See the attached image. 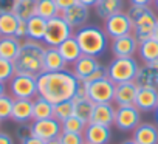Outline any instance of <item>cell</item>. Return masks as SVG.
<instances>
[{
	"mask_svg": "<svg viewBox=\"0 0 158 144\" xmlns=\"http://www.w3.org/2000/svg\"><path fill=\"white\" fill-rule=\"evenodd\" d=\"M121 144H136V142L133 141V138H130V139H126V141H123Z\"/></svg>",
	"mask_w": 158,
	"mask_h": 144,
	"instance_id": "obj_49",
	"label": "cell"
},
{
	"mask_svg": "<svg viewBox=\"0 0 158 144\" xmlns=\"http://www.w3.org/2000/svg\"><path fill=\"white\" fill-rule=\"evenodd\" d=\"M135 82H136L139 87L158 88V62L141 65V67L138 68Z\"/></svg>",
	"mask_w": 158,
	"mask_h": 144,
	"instance_id": "obj_17",
	"label": "cell"
},
{
	"mask_svg": "<svg viewBox=\"0 0 158 144\" xmlns=\"http://www.w3.org/2000/svg\"><path fill=\"white\" fill-rule=\"evenodd\" d=\"M37 95L50 101L51 104H59L68 101L74 96L79 82L70 70L60 71H44L37 78Z\"/></svg>",
	"mask_w": 158,
	"mask_h": 144,
	"instance_id": "obj_1",
	"label": "cell"
},
{
	"mask_svg": "<svg viewBox=\"0 0 158 144\" xmlns=\"http://www.w3.org/2000/svg\"><path fill=\"white\" fill-rule=\"evenodd\" d=\"M73 36V28L65 22V19L59 14L50 20H47V30L44 36V43L47 47H59L64 40Z\"/></svg>",
	"mask_w": 158,
	"mask_h": 144,
	"instance_id": "obj_6",
	"label": "cell"
},
{
	"mask_svg": "<svg viewBox=\"0 0 158 144\" xmlns=\"http://www.w3.org/2000/svg\"><path fill=\"white\" fill-rule=\"evenodd\" d=\"M132 6H150L153 0H129Z\"/></svg>",
	"mask_w": 158,
	"mask_h": 144,
	"instance_id": "obj_44",
	"label": "cell"
},
{
	"mask_svg": "<svg viewBox=\"0 0 158 144\" xmlns=\"http://www.w3.org/2000/svg\"><path fill=\"white\" fill-rule=\"evenodd\" d=\"M135 107L141 113L155 112V109L158 107V88L139 87L135 99Z\"/></svg>",
	"mask_w": 158,
	"mask_h": 144,
	"instance_id": "obj_16",
	"label": "cell"
},
{
	"mask_svg": "<svg viewBox=\"0 0 158 144\" xmlns=\"http://www.w3.org/2000/svg\"><path fill=\"white\" fill-rule=\"evenodd\" d=\"M132 138L136 144H158V125L152 122H141L133 130Z\"/></svg>",
	"mask_w": 158,
	"mask_h": 144,
	"instance_id": "obj_20",
	"label": "cell"
},
{
	"mask_svg": "<svg viewBox=\"0 0 158 144\" xmlns=\"http://www.w3.org/2000/svg\"><path fill=\"white\" fill-rule=\"evenodd\" d=\"M138 68L139 65L135 57H113L112 62L107 65L109 79L115 84L135 81Z\"/></svg>",
	"mask_w": 158,
	"mask_h": 144,
	"instance_id": "obj_5",
	"label": "cell"
},
{
	"mask_svg": "<svg viewBox=\"0 0 158 144\" xmlns=\"http://www.w3.org/2000/svg\"><path fill=\"white\" fill-rule=\"evenodd\" d=\"M0 144H14V138L10 133L0 130Z\"/></svg>",
	"mask_w": 158,
	"mask_h": 144,
	"instance_id": "obj_43",
	"label": "cell"
},
{
	"mask_svg": "<svg viewBox=\"0 0 158 144\" xmlns=\"http://www.w3.org/2000/svg\"><path fill=\"white\" fill-rule=\"evenodd\" d=\"M152 39H155V40L158 42V22H156V25H155V28H153V33H152Z\"/></svg>",
	"mask_w": 158,
	"mask_h": 144,
	"instance_id": "obj_46",
	"label": "cell"
},
{
	"mask_svg": "<svg viewBox=\"0 0 158 144\" xmlns=\"http://www.w3.org/2000/svg\"><path fill=\"white\" fill-rule=\"evenodd\" d=\"M84 85H85L89 99L93 101L95 104L113 102L116 84L113 81H110L109 78H102V79H98V81H93V82H87Z\"/></svg>",
	"mask_w": 158,
	"mask_h": 144,
	"instance_id": "obj_8",
	"label": "cell"
},
{
	"mask_svg": "<svg viewBox=\"0 0 158 144\" xmlns=\"http://www.w3.org/2000/svg\"><path fill=\"white\" fill-rule=\"evenodd\" d=\"M101 64L98 62V59L96 57H93V56H87V54H82L81 57H79L74 64H73V75L77 78V81L79 82H85L95 71L98 70V67H99Z\"/></svg>",
	"mask_w": 158,
	"mask_h": 144,
	"instance_id": "obj_13",
	"label": "cell"
},
{
	"mask_svg": "<svg viewBox=\"0 0 158 144\" xmlns=\"http://www.w3.org/2000/svg\"><path fill=\"white\" fill-rule=\"evenodd\" d=\"M17 0H0V14L2 13H13Z\"/></svg>",
	"mask_w": 158,
	"mask_h": 144,
	"instance_id": "obj_39",
	"label": "cell"
},
{
	"mask_svg": "<svg viewBox=\"0 0 158 144\" xmlns=\"http://www.w3.org/2000/svg\"><path fill=\"white\" fill-rule=\"evenodd\" d=\"M60 11L54 0H36V16L50 20L56 16H59Z\"/></svg>",
	"mask_w": 158,
	"mask_h": 144,
	"instance_id": "obj_30",
	"label": "cell"
},
{
	"mask_svg": "<svg viewBox=\"0 0 158 144\" xmlns=\"http://www.w3.org/2000/svg\"><path fill=\"white\" fill-rule=\"evenodd\" d=\"M112 138L110 127L89 122L84 130V139L87 144H107Z\"/></svg>",
	"mask_w": 158,
	"mask_h": 144,
	"instance_id": "obj_19",
	"label": "cell"
},
{
	"mask_svg": "<svg viewBox=\"0 0 158 144\" xmlns=\"http://www.w3.org/2000/svg\"><path fill=\"white\" fill-rule=\"evenodd\" d=\"M17 23L19 19L14 13H2L0 14V36H14Z\"/></svg>",
	"mask_w": 158,
	"mask_h": 144,
	"instance_id": "obj_32",
	"label": "cell"
},
{
	"mask_svg": "<svg viewBox=\"0 0 158 144\" xmlns=\"http://www.w3.org/2000/svg\"><path fill=\"white\" fill-rule=\"evenodd\" d=\"M45 30H47L45 19H42L39 16H33L31 19L27 20V39L36 40V42H44Z\"/></svg>",
	"mask_w": 158,
	"mask_h": 144,
	"instance_id": "obj_26",
	"label": "cell"
},
{
	"mask_svg": "<svg viewBox=\"0 0 158 144\" xmlns=\"http://www.w3.org/2000/svg\"><path fill=\"white\" fill-rule=\"evenodd\" d=\"M16 133H17L19 141L23 139V138H27V136H30L31 135V122H28V124H19Z\"/></svg>",
	"mask_w": 158,
	"mask_h": 144,
	"instance_id": "obj_38",
	"label": "cell"
},
{
	"mask_svg": "<svg viewBox=\"0 0 158 144\" xmlns=\"http://www.w3.org/2000/svg\"><path fill=\"white\" fill-rule=\"evenodd\" d=\"M62 132L60 122L54 118H47V119H39V121H31V135L40 138L42 141L54 139L59 138Z\"/></svg>",
	"mask_w": 158,
	"mask_h": 144,
	"instance_id": "obj_11",
	"label": "cell"
},
{
	"mask_svg": "<svg viewBox=\"0 0 158 144\" xmlns=\"http://www.w3.org/2000/svg\"><path fill=\"white\" fill-rule=\"evenodd\" d=\"M85 144H87V142H85Z\"/></svg>",
	"mask_w": 158,
	"mask_h": 144,
	"instance_id": "obj_53",
	"label": "cell"
},
{
	"mask_svg": "<svg viewBox=\"0 0 158 144\" xmlns=\"http://www.w3.org/2000/svg\"><path fill=\"white\" fill-rule=\"evenodd\" d=\"M57 50H59L60 56L64 57V60L67 62V65H68V64H71V65H73L79 57L82 56L81 47H79L77 40L74 39V34H73L71 37H68L67 40H64V42L57 47Z\"/></svg>",
	"mask_w": 158,
	"mask_h": 144,
	"instance_id": "obj_24",
	"label": "cell"
},
{
	"mask_svg": "<svg viewBox=\"0 0 158 144\" xmlns=\"http://www.w3.org/2000/svg\"><path fill=\"white\" fill-rule=\"evenodd\" d=\"M11 119L17 124H28L33 121V99H14Z\"/></svg>",
	"mask_w": 158,
	"mask_h": 144,
	"instance_id": "obj_21",
	"label": "cell"
},
{
	"mask_svg": "<svg viewBox=\"0 0 158 144\" xmlns=\"http://www.w3.org/2000/svg\"><path fill=\"white\" fill-rule=\"evenodd\" d=\"M153 5H155V8H156V11H158V0H153Z\"/></svg>",
	"mask_w": 158,
	"mask_h": 144,
	"instance_id": "obj_51",
	"label": "cell"
},
{
	"mask_svg": "<svg viewBox=\"0 0 158 144\" xmlns=\"http://www.w3.org/2000/svg\"><path fill=\"white\" fill-rule=\"evenodd\" d=\"M74 39L81 47L82 54L87 56H102L109 47V36L106 34L104 28L96 25H84L77 28L74 33Z\"/></svg>",
	"mask_w": 158,
	"mask_h": 144,
	"instance_id": "obj_3",
	"label": "cell"
},
{
	"mask_svg": "<svg viewBox=\"0 0 158 144\" xmlns=\"http://www.w3.org/2000/svg\"><path fill=\"white\" fill-rule=\"evenodd\" d=\"M60 127H62V132H73V133H84L85 127H87V122L82 121L81 118H77L76 115L67 118L65 121L60 122Z\"/></svg>",
	"mask_w": 158,
	"mask_h": 144,
	"instance_id": "obj_34",
	"label": "cell"
},
{
	"mask_svg": "<svg viewBox=\"0 0 158 144\" xmlns=\"http://www.w3.org/2000/svg\"><path fill=\"white\" fill-rule=\"evenodd\" d=\"M155 118H156V122H158V107L155 109Z\"/></svg>",
	"mask_w": 158,
	"mask_h": 144,
	"instance_id": "obj_50",
	"label": "cell"
},
{
	"mask_svg": "<svg viewBox=\"0 0 158 144\" xmlns=\"http://www.w3.org/2000/svg\"><path fill=\"white\" fill-rule=\"evenodd\" d=\"M10 95L14 99H34L37 96L36 76L16 73L10 81Z\"/></svg>",
	"mask_w": 158,
	"mask_h": 144,
	"instance_id": "obj_7",
	"label": "cell"
},
{
	"mask_svg": "<svg viewBox=\"0 0 158 144\" xmlns=\"http://www.w3.org/2000/svg\"><path fill=\"white\" fill-rule=\"evenodd\" d=\"M115 113H116V109L113 107L112 102L95 104L90 122L101 124V125H106V127H112L115 124Z\"/></svg>",
	"mask_w": 158,
	"mask_h": 144,
	"instance_id": "obj_18",
	"label": "cell"
},
{
	"mask_svg": "<svg viewBox=\"0 0 158 144\" xmlns=\"http://www.w3.org/2000/svg\"><path fill=\"white\" fill-rule=\"evenodd\" d=\"M13 105H14V98L8 93L0 96V121L11 119L13 113Z\"/></svg>",
	"mask_w": 158,
	"mask_h": 144,
	"instance_id": "obj_36",
	"label": "cell"
},
{
	"mask_svg": "<svg viewBox=\"0 0 158 144\" xmlns=\"http://www.w3.org/2000/svg\"><path fill=\"white\" fill-rule=\"evenodd\" d=\"M17 39H27V20H22L19 19V23H17V30H16V34H14Z\"/></svg>",
	"mask_w": 158,
	"mask_h": 144,
	"instance_id": "obj_40",
	"label": "cell"
},
{
	"mask_svg": "<svg viewBox=\"0 0 158 144\" xmlns=\"http://www.w3.org/2000/svg\"><path fill=\"white\" fill-rule=\"evenodd\" d=\"M123 6H124V2L123 0H99V2L93 6L95 11H96V16L102 20L118 14L123 11Z\"/></svg>",
	"mask_w": 158,
	"mask_h": 144,
	"instance_id": "obj_25",
	"label": "cell"
},
{
	"mask_svg": "<svg viewBox=\"0 0 158 144\" xmlns=\"http://www.w3.org/2000/svg\"><path fill=\"white\" fill-rule=\"evenodd\" d=\"M67 68V62L60 56L57 47H45L44 53V71H60Z\"/></svg>",
	"mask_w": 158,
	"mask_h": 144,
	"instance_id": "obj_22",
	"label": "cell"
},
{
	"mask_svg": "<svg viewBox=\"0 0 158 144\" xmlns=\"http://www.w3.org/2000/svg\"><path fill=\"white\" fill-rule=\"evenodd\" d=\"M53 113H54V104H51L50 101H47L39 95L33 99V121L53 118Z\"/></svg>",
	"mask_w": 158,
	"mask_h": 144,
	"instance_id": "obj_28",
	"label": "cell"
},
{
	"mask_svg": "<svg viewBox=\"0 0 158 144\" xmlns=\"http://www.w3.org/2000/svg\"><path fill=\"white\" fill-rule=\"evenodd\" d=\"M59 142L60 144H85V139H84V133L60 132Z\"/></svg>",
	"mask_w": 158,
	"mask_h": 144,
	"instance_id": "obj_37",
	"label": "cell"
},
{
	"mask_svg": "<svg viewBox=\"0 0 158 144\" xmlns=\"http://www.w3.org/2000/svg\"><path fill=\"white\" fill-rule=\"evenodd\" d=\"M141 124V112L135 105L116 107L115 113V124L121 132H133Z\"/></svg>",
	"mask_w": 158,
	"mask_h": 144,
	"instance_id": "obj_10",
	"label": "cell"
},
{
	"mask_svg": "<svg viewBox=\"0 0 158 144\" xmlns=\"http://www.w3.org/2000/svg\"><path fill=\"white\" fill-rule=\"evenodd\" d=\"M71 101H73V105H74V115L89 124L90 118H92V113H93V109H95V102L90 101L89 96H85V98H71Z\"/></svg>",
	"mask_w": 158,
	"mask_h": 144,
	"instance_id": "obj_29",
	"label": "cell"
},
{
	"mask_svg": "<svg viewBox=\"0 0 158 144\" xmlns=\"http://www.w3.org/2000/svg\"><path fill=\"white\" fill-rule=\"evenodd\" d=\"M45 144H60V142H59V138H54V139H48V141H45Z\"/></svg>",
	"mask_w": 158,
	"mask_h": 144,
	"instance_id": "obj_48",
	"label": "cell"
},
{
	"mask_svg": "<svg viewBox=\"0 0 158 144\" xmlns=\"http://www.w3.org/2000/svg\"><path fill=\"white\" fill-rule=\"evenodd\" d=\"M44 53L45 45L42 42L25 39L14 60L16 73H25L37 78L40 73H44Z\"/></svg>",
	"mask_w": 158,
	"mask_h": 144,
	"instance_id": "obj_2",
	"label": "cell"
},
{
	"mask_svg": "<svg viewBox=\"0 0 158 144\" xmlns=\"http://www.w3.org/2000/svg\"><path fill=\"white\" fill-rule=\"evenodd\" d=\"M0 122H2V121H0Z\"/></svg>",
	"mask_w": 158,
	"mask_h": 144,
	"instance_id": "obj_52",
	"label": "cell"
},
{
	"mask_svg": "<svg viewBox=\"0 0 158 144\" xmlns=\"http://www.w3.org/2000/svg\"><path fill=\"white\" fill-rule=\"evenodd\" d=\"M60 16L65 19V22H67L73 30H74V28L77 30V28H81V27H84V25L87 23V20H89V17H90V8L77 2L76 5L70 6L68 10L62 11Z\"/></svg>",
	"mask_w": 158,
	"mask_h": 144,
	"instance_id": "obj_14",
	"label": "cell"
},
{
	"mask_svg": "<svg viewBox=\"0 0 158 144\" xmlns=\"http://www.w3.org/2000/svg\"><path fill=\"white\" fill-rule=\"evenodd\" d=\"M56 2V5H57V8H59V11L62 13V11H65V10H68L70 6H73V5H76L77 3V0H54Z\"/></svg>",
	"mask_w": 158,
	"mask_h": 144,
	"instance_id": "obj_41",
	"label": "cell"
},
{
	"mask_svg": "<svg viewBox=\"0 0 158 144\" xmlns=\"http://www.w3.org/2000/svg\"><path fill=\"white\" fill-rule=\"evenodd\" d=\"M144 64H155L158 62V42L155 39H146L138 43V51H136Z\"/></svg>",
	"mask_w": 158,
	"mask_h": 144,
	"instance_id": "obj_27",
	"label": "cell"
},
{
	"mask_svg": "<svg viewBox=\"0 0 158 144\" xmlns=\"http://www.w3.org/2000/svg\"><path fill=\"white\" fill-rule=\"evenodd\" d=\"M14 75H16V65H14V62L0 57V82H3V84L10 82Z\"/></svg>",
	"mask_w": 158,
	"mask_h": 144,
	"instance_id": "obj_35",
	"label": "cell"
},
{
	"mask_svg": "<svg viewBox=\"0 0 158 144\" xmlns=\"http://www.w3.org/2000/svg\"><path fill=\"white\" fill-rule=\"evenodd\" d=\"M127 14L132 20V27L133 31L132 34L135 36V39L139 42L150 39L153 28L158 22V17L155 14V11L150 6H132L127 10Z\"/></svg>",
	"mask_w": 158,
	"mask_h": 144,
	"instance_id": "obj_4",
	"label": "cell"
},
{
	"mask_svg": "<svg viewBox=\"0 0 158 144\" xmlns=\"http://www.w3.org/2000/svg\"><path fill=\"white\" fill-rule=\"evenodd\" d=\"M20 144H45V141H42L40 138H37L34 135H30V136L20 139Z\"/></svg>",
	"mask_w": 158,
	"mask_h": 144,
	"instance_id": "obj_42",
	"label": "cell"
},
{
	"mask_svg": "<svg viewBox=\"0 0 158 144\" xmlns=\"http://www.w3.org/2000/svg\"><path fill=\"white\" fill-rule=\"evenodd\" d=\"M20 45L22 40L16 36H0V57L14 62L20 51Z\"/></svg>",
	"mask_w": 158,
	"mask_h": 144,
	"instance_id": "obj_23",
	"label": "cell"
},
{
	"mask_svg": "<svg viewBox=\"0 0 158 144\" xmlns=\"http://www.w3.org/2000/svg\"><path fill=\"white\" fill-rule=\"evenodd\" d=\"M138 88H139V85H138L135 81L123 82V84H116V87H115L113 102H115L118 107L135 105V99H136Z\"/></svg>",
	"mask_w": 158,
	"mask_h": 144,
	"instance_id": "obj_15",
	"label": "cell"
},
{
	"mask_svg": "<svg viewBox=\"0 0 158 144\" xmlns=\"http://www.w3.org/2000/svg\"><path fill=\"white\" fill-rule=\"evenodd\" d=\"M110 50L115 57H133V54L138 51V40L133 34L121 36L116 39H112Z\"/></svg>",
	"mask_w": 158,
	"mask_h": 144,
	"instance_id": "obj_12",
	"label": "cell"
},
{
	"mask_svg": "<svg viewBox=\"0 0 158 144\" xmlns=\"http://www.w3.org/2000/svg\"><path fill=\"white\" fill-rule=\"evenodd\" d=\"M74 115V105H73V101L68 99V101H62L59 104H54V113H53V118L57 119L59 122L65 121L67 118L73 116Z\"/></svg>",
	"mask_w": 158,
	"mask_h": 144,
	"instance_id": "obj_33",
	"label": "cell"
},
{
	"mask_svg": "<svg viewBox=\"0 0 158 144\" xmlns=\"http://www.w3.org/2000/svg\"><path fill=\"white\" fill-rule=\"evenodd\" d=\"M13 13L17 19L28 20L33 16H36V0H17Z\"/></svg>",
	"mask_w": 158,
	"mask_h": 144,
	"instance_id": "obj_31",
	"label": "cell"
},
{
	"mask_svg": "<svg viewBox=\"0 0 158 144\" xmlns=\"http://www.w3.org/2000/svg\"><path fill=\"white\" fill-rule=\"evenodd\" d=\"M5 93H6V85L3 82H0V96L5 95Z\"/></svg>",
	"mask_w": 158,
	"mask_h": 144,
	"instance_id": "obj_47",
	"label": "cell"
},
{
	"mask_svg": "<svg viewBox=\"0 0 158 144\" xmlns=\"http://www.w3.org/2000/svg\"><path fill=\"white\" fill-rule=\"evenodd\" d=\"M104 31L110 39H116V37H121V36L132 34L133 27H132V20H130L129 14L121 11V13L106 19L104 20Z\"/></svg>",
	"mask_w": 158,
	"mask_h": 144,
	"instance_id": "obj_9",
	"label": "cell"
},
{
	"mask_svg": "<svg viewBox=\"0 0 158 144\" xmlns=\"http://www.w3.org/2000/svg\"><path fill=\"white\" fill-rule=\"evenodd\" d=\"M77 2H79V3H82V5H85V6H89V8H90V6H95V5H96V3L99 2V0H77Z\"/></svg>",
	"mask_w": 158,
	"mask_h": 144,
	"instance_id": "obj_45",
	"label": "cell"
}]
</instances>
